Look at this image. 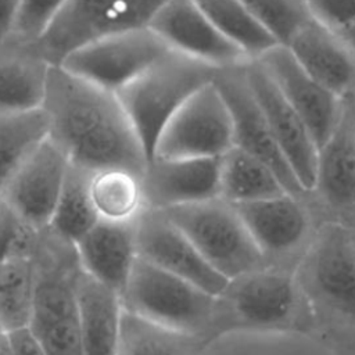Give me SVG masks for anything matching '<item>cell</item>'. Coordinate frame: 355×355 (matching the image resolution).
<instances>
[{
	"label": "cell",
	"mask_w": 355,
	"mask_h": 355,
	"mask_svg": "<svg viewBox=\"0 0 355 355\" xmlns=\"http://www.w3.org/2000/svg\"><path fill=\"white\" fill-rule=\"evenodd\" d=\"M42 110L47 137L71 165L92 173L105 169L144 173L148 158L115 93L51 65Z\"/></svg>",
	"instance_id": "1"
},
{
	"label": "cell",
	"mask_w": 355,
	"mask_h": 355,
	"mask_svg": "<svg viewBox=\"0 0 355 355\" xmlns=\"http://www.w3.org/2000/svg\"><path fill=\"white\" fill-rule=\"evenodd\" d=\"M35 295L28 329L49 355H85L79 330L75 243L50 226L39 229L32 255Z\"/></svg>",
	"instance_id": "2"
},
{
	"label": "cell",
	"mask_w": 355,
	"mask_h": 355,
	"mask_svg": "<svg viewBox=\"0 0 355 355\" xmlns=\"http://www.w3.org/2000/svg\"><path fill=\"white\" fill-rule=\"evenodd\" d=\"M216 73L218 69L171 50L115 93L148 162L172 115L193 93L214 82Z\"/></svg>",
	"instance_id": "3"
},
{
	"label": "cell",
	"mask_w": 355,
	"mask_h": 355,
	"mask_svg": "<svg viewBox=\"0 0 355 355\" xmlns=\"http://www.w3.org/2000/svg\"><path fill=\"white\" fill-rule=\"evenodd\" d=\"M121 302L125 312L144 320L204 337L207 331L214 340L216 297L139 257Z\"/></svg>",
	"instance_id": "4"
},
{
	"label": "cell",
	"mask_w": 355,
	"mask_h": 355,
	"mask_svg": "<svg viewBox=\"0 0 355 355\" xmlns=\"http://www.w3.org/2000/svg\"><path fill=\"white\" fill-rule=\"evenodd\" d=\"M162 212L226 279L234 280L263 269L265 257L234 207L220 197Z\"/></svg>",
	"instance_id": "5"
},
{
	"label": "cell",
	"mask_w": 355,
	"mask_h": 355,
	"mask_svg": "<svg viewBox=\"0 0 355 355\" xmlns=\"http://www.w3.org/2000/svg\"><path fill=\"white\" fill-rule=\"evenodd\" d=\"M169 0H68L49 29L33 42L51 65L98 37L146 28Z\"/></svg>",
	"instance_id": "6"
},
{
	"label": "cell",
	"mask_w": 355,
	"mask_h": 355,
	"mask_svg": "<svg viewBox=\"0 0 355 355\" xmlns=\"http://www.w3.org/2000/svg\"><path fill=\"white\" fill-rule=\"evenodd\" d=\"M169 51L146 26L92 40L67 54L60 67L100 89L116 93Z\"/></svg>",
	"instance_id": "7"
},
{
	"label": "cell",
	"mask_w": 355,
	"mask_h": 355,
	"mask_svg": "<svg viewBox=\"0 0 355 355\" xmlns=\"http://www.w3.org/2000/svg\"><path fill=\"white\" fill-rule=\"evenodd\" d=\"M232 147L230 112L211 82L193 93L172 115L155 143L153 158H219Z\"/></svg>",
	"instance_id": "8"
},
{
	"label": "cell",
	"mask_w": 355,
	"mask_h": 355,
	"mask_svg": "<svg viewBox=\"0 0 355 355\" xmlns=\"http://www.w3.org/2000/svg\"><path fill=\"white\" fill-rule=\"evenodd\" d=\"M297 287L282 272L257 270L230 280L216 297L214 337L232 327L283 329L294 318Z\"/></svg>",
	"instance_id": "9"
},
{
	"label": "cell",
	"mask_w": 355,
	"mask_h": 355,
	"mask_svg": "<svg viewBox=\"0 0 355 355\" xmlns=\"http://www.w3.org/2000/svg\"><path fill=\"white\" fill-rule=\"evenodd\" d=\"M302 277L320 304L355 323V233L348 226L329 219L316 227Z\"/></svg>",
	"instance_id": "10"
},
{
	"label": "cell",
	"mask_w": 355,
	"mask_h": 355,
	"mask_svg": "<svg viewBox=\"0 0 355 355\" xmlns=\"http://www.w3.org/2000/svg\"><path fill=\"white\" fill-rule=\"evenodd\" d=\"M243 67L220 69L214 79L230 112L233 146L268 165L290 194L306 198L311 193L301 187L280 151L268 121L247 83Z\"/></svg>",
	"instance_id": "11"
},
{
	"label": "cell",
	"mask_w": 355,
	"mask_h": 355,
	"mask_svg": "<svg viewBox=\"0 0 355 355\" xmlns=\"http://www.w3.org/2000/svg\"><path fill=\"white\" fill-rule=\"evenodd\" d=\"M137 257L215 297L230 280L218 273L159 209H143L136 220Z\"/></svg>",
	"instance_id": "12"
},
{
	"label": "cell",
	"mask_w": 355,
	"mask_h": 355,
	"mask_svg": "<svg viewBox=\"0 0 355 355\" xmlns=\"http://www.w3.org/2000/svg\"><path fill=\"white\" fill-rule=\"evenodd\" d=\"M148 28L169 50L218 71L243 67L248 57L227 40L194 0H169L151 18Z\"/></svg>",
	"instance_id": "13"
},
{
	"label": "cell",
	"mask_w": 355,
	"mask_h": 355,
	"mask_svg": "<svg viewBox=\"0 0 355 355\" xmlns=\"http://www.w3.org/2000/svg\"><path fill=\"white\" fill-rule=\"evenodd\" d=\"M68 166L62 151L46 137L17 168L0 198L25 223L46 227L51 222Z\"/></svg>",
	"instance_id": "14"
},
{
	"label": "cell",
	"mask_w": 355,
	"mask_h": 355,
	"mask_svg": "<svg viewBox=\"0 0 355 355\" xmlns=\"http://www.w3.org/2000/svg\"><path fill=\"white\" fill-rule=\"evenodd\" d=\"M243 68L247 83L268 121L280 151L301 187L311 193L315 183L318 146L308 126L284 100L257 60L247 62Z\"/></svg>",
	"instance_id": "15"
},
{
	"label": "cell",
	"mask_w": 355,
	"mask_h": 355,
	"mask_svg": "<svg viewBox=\"0 0 355 355\" xmlns=\"http://www.w3.org/2000/svg\"><path fill=\"white\" fill-rule=\"evenodd\" d=\"M311 194L320 214L330 219L355 208V94L341 98L338 119L318 147Z\"/></svg>",
	"instance_id": "16"
},
{
	"label": "cell",
	"mask_w": 355,
	"mask_h": 355,
	"mask_svg": "<svg viewBox=\"0 0 355 355\" xmlns=\"http://www.w3.org/2000/svg\"><path fill=\"white\" fill-rule=\"evenodd\" d=\"M233 207L263 257L301 247L315 233V212L320 215L312 196L300 198L290 193Z\"/></svg>",
	"instance_id": "17"
},
{
	"label": "cell",
	"mask_w": 355,
	"mask_h": 355,
	"mask_svg": "<svg viewBox=\"0 0 355 355\" xmlns=\"http://www.w3.org/2000/svg\"><path fill=\"white\" fill-rule=\"evenodd\" d=\"M257 61L268 72L284 100L302 118L319 147L338 119L341 97L306 73L284 46L270 49Z\"/></svg>",
	"instance_id": "18"
},
{
	"label": "cell",
	"mask_w": 355,
	"mask_h": 355,
	"mask_svg": "<svg viewBox=\"0 0 355 355\" xmlns=\"http://www.w3.org/2000/svg\"><path fill=\"white\" fill-rule=\"evenodd\" d=\"M219 158H153L140 178L144 209L164 211L218 198Z\"/></svg>",
	"instance_id": "19"
},
{
	"label": "cell",
	"mask_w": 355,
	"mask_h": 355,
	"mask_svg": "<svg viewBox=\"0 0 355 355\" xmlns=\"http://www.w3.org/2000/svg\"><path fill=\"white\" fill-rule=\"evenodd\" d=\"M284 47L327 90L341 98L355 94V54L336 32L311 19Z\"/></svg>",
	"instance_id": "20"
},
{
	"label": "cell",
	"mask_w": 355,
	"mask_h": 355,
	"mask_svg": "<svg viewBox=\"0 0 355 355\" xmlns=\"http://www.w3.org/2000/svg\"><path fill=\"white\" fill-rule=\"evenodd\" d=\"M135 220L98 219L75 243L80 268L119 295L137 258Z\"/></svg>",
	"instance_id": "21"
},
{
	"label": "cell",
	"mask_w": 355,
	"mask_h": 355,
	"mask_svg": "<svg viewBox=\"0 0 355 355\" xmlns=\"http://www.w3.org/2000/svg\"><path fill=\"white\" fill-rule=\"evenodd\" d=\"M51 64L33 42L8 36L0 43V112L42 110Z\"/></svg>",
	"instance_id": "22"
},
{
	"label": "cell",
	"mask_w": 355,
	"mask_h": 355,
	"mask_svg": "<svg viewBox=\"0 0 355 355\" xmlns=\"http://www.w3.org/2000/svg\"><path fill=\"white\" fill-rule=\"evenodd\" d=\"M75 288L83 354L116 355L123 315L121 295L82 268Z\"/></svg>",
	"instance_id": "23"
},
{
	"label": "cell",
	"mask_w": 355,
	"mask_h": 355,
	"mask_svg": "<svg viewBox=\"0 0 355 355\" xmlns=\"http://www.w3.org/2000/svg\"><path fill=\"white\" fill-rule=\"evenodd\" d=\"M288 193L277 175L262 161L232 147L219 158V197L229 204H245Z\"/></svg>",
	"instance_id": "24"
},
{
	"label": "cell",
	"mask_w": 355,
	"mask_h": 355,
	"mask_svg": "<svg viewBox=\"0 0 355 355\" xmlns=\"http://www.w3.org/2000/svg\"><path fill=\"white\" fill-rule=\"evenodd\" d=\"M211 340L172 330L123 311L116 355H202Z\"/></svg>",
	"instance_id": "25"
},
{
	"label": "cell",
	"mask_w": 355,
	"mask_h": 355,
	"mask_svg": "<svg viewBox=\"0 0 355 355\" xmlns=\"http://www.w3.org/2000/svg\"><path fill=\"white\" fill-rule=\"evenodd\" d=\"M214 26L250 61L258 60L270 49L280 46L251 15L241 0H194Z\"/></svg>",
	"instance_id": "26"
},
{
	"label": "cell",
	"mask_w": 355,
	"mask_h": 355,
	"mask_svg": "<svg viewBox=\"0 0 355 355\" xmlns=\"http://www.w3.org/2000/svg\"><path fill=\"white\" fill-rule=\"evenodd\" d=\"M92 176V172L69 164L49 225L72 243H76L100 219L90 194Z\"/></svg>",
	"instance_id": "27"
},
{
	"label": "cell",
	"mask_w": 355,
	"mask_h": 355,
	"mask_svg": "<svg viewBox=\"0 0 355 355\" xmlns=\"http://www.w3.org/2000/svg\"><path fill=\"white\" fill-rule=\"evenodd\" d=\"M139 175L126 169H105L93 173L90 194L100 219L133 220L144 209Z\"/></svg>",
	"instance_id": "28"
},
{
	"label": "cell",
	"mask_w": 355,
	"mask_h": 355,
	"mask_svg": "<svg viewBox=\"0 0 355 355\" xmlns=\"http://www.w3.org/2000/svg\"><path fill=\"white\" fill-rule=\"evenodd\" d=\"M47 129L43 110L0 112V197L17 168L47 137Z\"/></svg>",
	"instance_id": "29"
},
{
	"label": "cell",
	"mask_w": 355,
	"mask_h": 355,
	"mask_svg": "<svg viewBox=\"0 0 355 355\" xmlns=\"http://www.w3.org/2000/svg\"><path fill=\"white\" fill-rule=\"evenodd\" d=\"M35 295V270L31 259L0 263V322L6 333L28 327Z\"/></svg>",
	"instance_id": "30"
},
{
	"label": "cell",
	"mask_w": 355,
	"mask_h": 355,
	"mask_svg": "<svg viewBox=\"0 0 355 355\" xmlns=\"http://www.w3.org/2000/svg\"><path fill=\"white\" fill-rule=\"evenodd\" d=\"M258 24L280 44L312 19L304 0H241Z\"/></svg>",
	"instance_id": "31"
},
{
	"label": "cell",
	"mask_w": 355,
	"mask_h": 355,
	"mask_svg": "<svg viewBox=\"0 0 355 355\" xmlns=\"http://www.w3.org/2000/svg\"><path fill=\"white\" fill-rule=\"evenodd\" d=\"M68 0H21L10 36L36 42L53 24Z\"/></svg>",
	"instance_id": "32"
},
{
	"label": "cell",
	"mask_w": 355,
	"mask_h": 355,
	"mask_svg": "<svg viewBox=\"0 0 355 355\" xmlns=\"http://www.w3.org/2000/svg\"><path fill=\"white\" fill-rule=\"evenodd\" d=\"M312 19L341 33L355 24V0H304Z\"/></svg>",
	"instance_id": "33"
},
{
	"label": "cell",
	"mask_w": 355,
	"mask_h": 355,
	"mask_svg": "<svg viewBox=\"0 0 355 355\" xmlns=\"http://www.w3.org/2000/svg\"><path fill=\"white\" fill-rule=\"evenodd\" d=\"M25 222L0 198V263L11 258Z\"/></svg>",
	"instance_id": "34"
},
{
	"label": "cell",
	"mask_w": 355,
	"mask_h": 355,
	"mask_svg": "<svg viewBox=\"0 0 355 355\" xmlns=\"http://www.w3.org/2000/svg\"><path fill=\"white\" fill-rule=\"evenodd\" d=\"M12 355H49L28 327L7 333Z\"/></svg>",
	"instance_id": "35"
},
{
	"label": "cell",
	"mask_w": 355,
	"mask_h": 355,
	"mask_svg": "<svg viewBox=\"0 0 355 355\" xmlns=\"http://www.w3.org/2000/svg\"><path fill=\"white\" fill-rule=\"evenodd\" d=\"M19 3L21 0H0V43L11 33Z\"/></svg>",
	"instance_id": "36"
},
{
	"label": "cell",
	"mask_w": 355,
	"mask_h": 355,
	"mask_svg": "<svg viewBox=\"0 0 355 355\" xmlns=\"http://www.w3.org/2000/svg\"><path fill=\"white\" fill-rule=\"evenodd\" d=\"M343 40L344 43L349 47V50L355 54V24L352 26H349L348 29H345L344 32L341 33H337Z\"/></svg>",
	"instance_id": "37"
},
{
	"label": "cell",
	"mask_w": 355,
	"mask_h": 355,
	"mask_svg": "<svg viewBox=\"0 0 355 355\" xmlns=\"http://www.w3.org/2000/svg\"><path fill=\"white\" fill-rule=\"evenodd\" d=\"M334 220H338L341 223H344L345 226H348L352 232H355V208L345 211L344 214L338 215Z\"/></svg>",
	"instance_id": "38"
},
{
	"label": "cell",
	"mask_w": 355,
	"mask_h": 355,
	"mask_svg": "<svg viewBox=\"0 0 355 355\" xmlns=\"http://www.w3.org/2000/svg\"><path fill=\"white\" fill-rule=\"evenodd\" d=\"M0 355H12V351L10 348V344H8L7 334L0 340Z\"/></svg>",
	"instance_id": "39"
},
{
	"label": "cell",
	"mask_w": 355,
	"mask_h": 355,
	"mask_svg": "<svg viewBox=\"0 0 355 355\" xmlns=\"http://www.w3.org/2000/svg\"><path fill=\"white\" fill-rule=\"evenodd\" d=\"M7 333H6V330H4V327H3V324H1V322H0V340L6 336Z\"/></svg>",
	"instance_id": "40"
},
{
	"label": "cell",
	"mask_w": 355,
	"mask_h": 355,
	"mask_svg": "<svg viewBox=\"0 0 355 355\" xmlns=\"http://www.w3.org/2000/svg\"><path fill=\"white\" fill-rule=\"evenodd\" d=\"M354 233H355V232H354Z\"/></svg>",
	"instance_id": "41"
}]
</instances>
